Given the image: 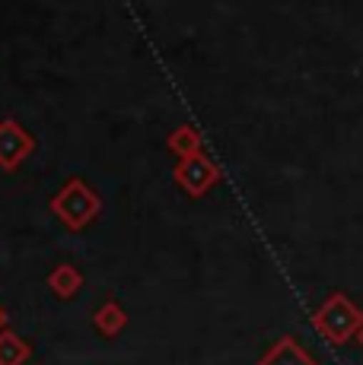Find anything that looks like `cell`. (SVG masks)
<instances>
[{"label": "cell", "mask_w": 363, "mask_h": 365, "mask_svg": "<svg viewBox=\"0 0 363 365\" xmlns=\"http://www.w3.org/2000/svg\"><path fill=\"white\" fill-rule=\"evenodd\" d=\"M32 150H36V140L29 137V130L19 128L16 121L0 124V168H6V172L19 168V163H23Z\"/></svg>", "instance_id": "3957f363"}, {"label": "cell", "mask_w": 363, "mask_h": 365, "mask_svg": "<svg viewBox=\"0 0 363 365\" xmlns=\"http://www.w3.org/2000/svg\"><path fill=\"white\" fill-rule=\"evenodd\" d=\"M258 365H319V362L309 349L299 346L297 336H281V340L258 359Z\"/></svg>", "instance_id": "5b68a950"}, {"label": "cell", "mask_w": 363, "mask_h": 365, "mask_svg": "<svg viewBox=\"0 0 363 365\" xmlns=\"http://www.w3.org/2000/svg\"><path fill=\"white\" fill-rule=\"evenodd\" d=\"M0 331H6V312H4V305H0Z\"/></svg>", "instance_id": "30bf717a"}, {"label": "cell", "mask_w": 363, "mask_h": 365, "mask_svg": "<svg viewBox=\"0 0 363 365\" xmlns=\"http://www.w3.org/2000/svg\"><path fill=\"white\" fill-rule=\"evenodd\" d=\"M99 210H102L99 197H96L80 178L67 181V185L51 197V213L71 229H86L89 222L99 216Z\"/></svg>", "instance_id": "7a4b0ae2"}, {"label": "cell", "mask_w": 363, "mask_h": 365, "mask_svg": "<svg viewBox=\"0 0 363 365\" xmlns=\"http://www.w3.org/2000/svg\"><path fill=\"white\" fill-rule=\"evenodd\" d=\"M48 286H51L54 292H58L61 299H71L80 292V286H83V277H80V270L71 264H61V267H54L51 270V277H48Z\"/></svg>", "instance_id": "52a82bcc"}, {"label": "cell", "mask_w": 363, "mask_h": 365, "mask_svg": "<svg viewBox=\"0 0 363 365\" xmlns=\"http://www.w3.org/2000/svg\"><path fill=\"white\" fill-rule=\"evenodd\" d=\"M176 178L179 185L185 187L188 194H194V197H201V194H207L214 187V181H217V168L207 163L204 156H185L176 168Z\"/></svg>", "instance_id": "277c9868"}, {"label": "cell", "mask_w": 363, "mask_h": 365, "mask_svg": "<svg viewBox=\"0 0 363 365\" xmlns=\"http://www.w3.org/2000/svg\"><path fill=\"white\" fill-rule=\"evenodd\" d=\"M32 356L29 343L13 331H0V365H26Z\"/></svg>", "instance_id": "8992f818"}, {"label": "cell", "mask_w": 363, "mask_h": 365, "mask_svg": "<svg viewBox=\"0 0 363 365\" xmlns=\"http://www.w3.org/2000/svg\"><path fill=\"white\" fill-rule=\"evenodd\" d=\"M312 327L325 336L334 346H344L354 336H360L363 331V312L357 308V302L344 292H332L322 305L312 312Z\"/></svg>", "instance_id": "6da1fadb"}, {"label": "cell", "mask_w": 363, "mask_h": 365, "mask_svg": "<svg viewBox=\"0 0 363 365\" xmlns=\"http://www.w3.org/2000/svg\"><path fill=\"white\" fill-rule=\"evenodd\" d=\"M169 150L179 153V156L185 159V156H198V153H201V143H198V137H194L192 128H179V130L169 137Z\"/></svg>", "instance_id": "9c48e42d"}, {"label": "cell", "mask_w": 363, "mask_h": 365, "mask_svg": "<svg viewBox=\"0 0 363 365\" xmlns=\"http://www.w3.org/2000/svg\"><path fill=\"white\" fill-rule=\"evenodd\" d=\"M357 340H360V346H363V331H360V336H357Z\"/></svg>", "instance_id": "8fae6325"}, {"label": "cell", "mask_w": 363, "mask_h": 365, "mask_svg": "<svg viewBox=\"0 0 363 365\" xmlns=\"http://www.w3.org/2000/svg\"><path fill=\"white\" fill-rule=\"evenodd\" d=\"M93 324L106 336H115V334H121L124 324H128V314H124V308L118 305V302H106V305L93 314Z\"/></svg>", "instance_id": "ba28073f"}]
</instances>
